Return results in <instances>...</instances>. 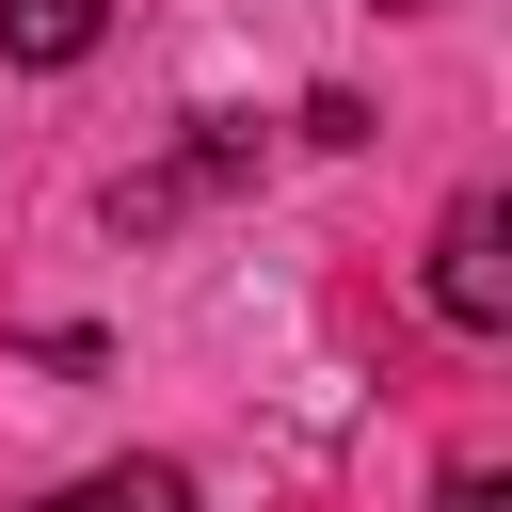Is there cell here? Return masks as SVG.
Here are the masks:
<instances>
[{"label":"cell","instance_id":"obj_3","mask_svg":"<svg viewBox=\"0 0 512 512\" xmlns=\"http://www.w3.org/2000/svg\"><path fill=\"white\" fill-rule=\"evenodd\" d=\"M32 512H192V480H176V464H96V480H64V496H32Z\"/></svg>","mask_w":512,"mask_h":512},{"label":"cell","instance_id":"obj_1","mask_svg":"<svg viewBox=\"0 0 512 512\" xmlns=\"http://www.w3.org/2000/svg\"><path fill=\"white\" fill-rule=\"evenodd\" d=\"M432 320H448V336H496V320H512V208H496V192H464V208L432 224Z\"/></svg>","mask_w":512,"mask_h":512},{"label":"cell","instance_id":"obj_5","mask_svg":"<svg viewBox=\"0 0 512 512\" xmlns=\"http://www.w3.org/2000/svg\"><path fill=\"white\" fill-rule=\"evenodd\" d=\"M384 16H432V0H384Z\"/></svg>","mask_w":512,"mask_h":512},{"label":"cell","instance_id":"obj_4","mask_svg":"<svg viewBox=\"0 0 512 512\" xmlns=\"http://www.w3.org/2000/svg\"><path fill=\"white\" fill-rule=\"evenodd\" d=\"M432 512H512V480H496V464H448V480H432Z\"/></svg>","mask_w":512,"mask_h":512},{"label":"cell","instance_id":"obj_2","mask_svg":"<svg viewBox=\"0 0 512 512\" xmlns=\"http://www.w3.org/2000/svg\"><path fill=\"white\" fill-rule=\"evenodd\" d=\"M96 32H112V0H0V48L16 64H80Z\"/></svg>","mask_w":512,"mask_h":512}]
</instances>
